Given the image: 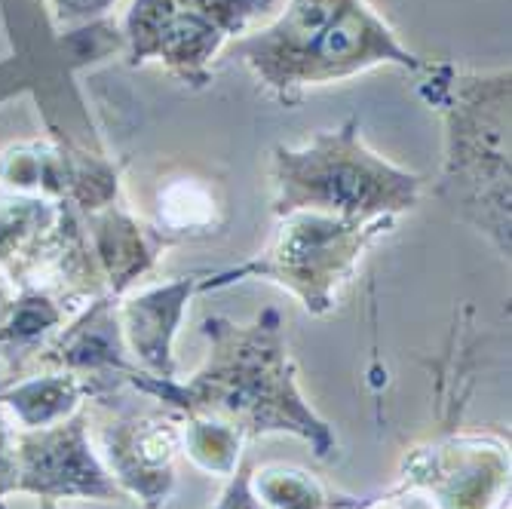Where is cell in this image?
Returning a JSON list of instances; mask_svg holds the SVG:
<instances>
[{
    "mask_svg": "<svg viewBox=\"0 0 512 509\" xmlns=\"http://www.w3.org/2000/svg\"><path fill=\"white\" fill-rule=\"evenodd\" d=\"M99 255L108 264L114 292H120L154 264L157 243L135 218L111 209L99 218Z\"/></svg>",
    "mask_w": 512,
    "mask_h": 509,
    "instance_id": "cell-10",
    "label": "cell"
},
{
    "mask_svg": "<svg viewBox=\"0 0 512 509\" xmlns=\"http://www.w3.org/2000/svg\"><path fill=\"white\" fill-rule=\"evenodd\" d=\"M16 491L37 494L40 500L126 497L114 476L102 467V460L92 454L83 414H71L62 424L16 436Z\"/></svg>",
    "mask_w": 512,
    "mask_h": 509,
    "instance_id": "cell-7",
    "label": "cell"
},
{
    "mask_svg": "<svg viewBox=\"0 0 512 509\" xmlns=\"http://www.w3.org/2000/svg\"><path fill=\"white\" fill-rule=\"evenodd\" d=\"M396 221H347L332 215L295 212L279 218L273 240L267 249L234 267L218 273L209 286H224L243 280V276H267V280L286 286L310 313H329L338 301L341 286L353 276L365 249L375 246Z\"/></svg>",
    "mask_w": 512,
    "mask_h": 509,
    "instance_id": "cell-5",
    "label": "cell"
},
{
    "mask_svg": "<svg viewBox=\"0 0 512 509\" xmlns=\"http://www.w3.org/2000/svg\"><path fill=\"white\" fill-rule=\"evenodd\" d=\"M255 80L292 102L307 86H329L378 65L427 71L365 0H286L267 25L230 46Z\"/></svg>",
    "mask_w": 512,
    "mask_h": 509,
    "instance_id": "cell-2",
    "label": "cell"
},
{
    "mask_svg": "<svg viewBox=\"0 0 512 509\" xmlns=\"http://www.w3.org/2000/svg\"><path fill=\"white\" fill-rule=\"evenodd\" d=\"M424 194V178L371 151L359 123L316 132L301 148H276L270 160V209L276 218L295 212L347 221H396Z\"/></svg>",
    "mask_w": 512,
    "mask_h": 509,
    "instance_id": "cell-4",
    "label": "cell"
},
{
    "mask_svg": "<svg viewBox=\"0 0 512 509\" xmlns=\"http://www.w3.org/2000/svg\"><path fill=\"white\" fill-rule=\"evenodd\" d=\"M279 0H129L126 62L163 65L184 86H206L227 40H240Z\"/></svg>",
    "mask_w": 512,
    "mask_h": 509,
    "instance_id": "cell-6",
    "label": "cell"
},
{
    "mask_svg": "<svg viewBox=\"0 0 512 509\" xmlns=\"http://www.w3.org/2000/svg\"><path fill=\"white\" fill-rule=\"evenodd\" d=\"M197 276H178L166 286L138 292L120 310V326L129 350L142 362V372L154 378H175L172 338L181 326L184 304L197 292Z\"/></svg>",
    "mask_w": 512,
    "mask_h": 509,
    "instance_id": "cell-9",
    "label": "cell"
},
{
    "mask_svg": "<svg viewBox=\"0 0 512 509\" xmlns=\"http://www.w3.org/2000/svg\"><path fill=\"white\" fill-rule=\"evenodd\" d=\"M188 418L191 427L181 433L188 454L209 473H224V476L234 473L240 464V448L246 436L212 418H197V414H188Z\"/></svg>",
    "mask_w": 512,
    "mask_h": 509,
    "instance_id": "cell-12",
    "label": "cell"
},
{
    "mask_svg": "<svg viewBox=\"0 0 512 509\" xmlns=\"http://www.w3.org/2000/svg\"><path fill=\"white\" fill-rule=\"evenodd\" d=\"M206 338L209 359L188 384L145 372H132L129 381L184 414L221 421L243 436L295 433L313 445L316 457L335 448L332 427L316 418L295 387L276 310H264L249 326L215 316L206 322Z\"/></svg>",
    "mask_w": 512,
    "mask_h": 509,
    "instance_id": "cell-1",
    "label": "cell"
},
{
    "mask_svg": "<svg viewBox=\"0 0 512 509\" xmlns=\"http://www.w3.org/2000/svg\"><path fill=\"white\" fill-rule=\"evenodd\" d=\"M424 74L421 96L445 120L436 197L509 261V68L482 74L442 62Z\"/></svg>",
    "mask_w": 512,
    "mask_h": 509,
    "instance_id": "cell-3",
    "label": "cell"
},
{
    "mask_svg": "<svg viewBox=\"0 0 512 509\" xmlns=\"http://www.w3.org/2000/svg\"><path fill=\"white\" fill-rule=\"evenodd\" d=\"M50 4L62 22L74 25V22H92V19L105 16L117 0H50Z\"/></svg>",
    "mask_w": 512,
    "mask_h": 509,
    "instance_id": "cell-14",
    "label": "cell"
},
{
    "mask_svg": "<svg viewBox=\"0 0 512 509\" xmlns=\"http://www.w3.org/2000/svg\"><path fill=\"white\" fill-rule=\"evenodd\" d=\"M258 488V500L270 509H325L329 506V497L325 491L304 473L298 470H286V467H270L264 473H258L255 479Z\"/></svg>",
    "mask_w": 512,
    "mask_h": 509,
    "instance_id": "cell-13",
    "label": "cell"
},
{
    "mask_svg": "<svg viewBox=\"0 0 512 509\" xmlns=\"http://www.w3.org/2000/svg\"><path fill=\"white\" fill-rule=\"evenodd\" d=\"M181 442V430L163 418H129L105 430L108 473L135 494L148 509L160 506L175 482L172 460Z\"/></svg>",
    "mask_w": 512,
    "mask_h": 509,
    "instance_id": "cell-8",
    "label": "cell"
},
{
    "mask_svg": "<svg viewBox=\"0 0 512 509\" xmlns=\"http://www.w3.org/2000/svg\"><path fill=\"white\" fill-rule=\"evenodd\" d=\"M40 509H59L56 500H40Z\"/></svg>",
    "mask_w": 512,
    "mask_h": 509,
    "instance_id": "cell-16",
    "label": "cell"
},
{
    "mask_svg": "<svg viewBox=\"0 0 512 509\" xmlns=\"http://www.w3.org/2000/svg\"><path fill=\"white\" fill-rule=\"evenodd\" d=\"M16 491V433L0 418V497Z\"/></svg>",
    "mask_w": 512,
    "mask_h": 509,
    "instance_id": "cell-15",
    "label": "cell"
},
{
    "mask_svg": "<svg viewBox=\"0 0 512 509\" xmlns=\"http://www.w3.org/2000/svg\"><path fill=\"white\" fill-rule=\"evenodd\" d=\"M83 399V384L74 375H46L31 378L4 393V402L28 430L53 427L71 418Z\"/></svg>",
    "mask_w": 512,
    "mask_h": 509,
    "instance_id": "cell-11",
    "label": "cell"
}]
</instances>
